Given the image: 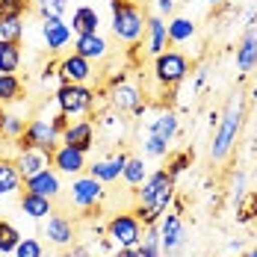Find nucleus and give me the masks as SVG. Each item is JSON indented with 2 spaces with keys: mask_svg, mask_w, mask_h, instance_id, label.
Masks as SVG:
<instances>
[{
  "mask_svg": "<svg viewBox=\"0 0 257 257\" xmlns=\"http://www.w3.org/2000/svg\"><path fill=\"white\" fill-rule=\"evenodd\" d=\"M59 142L68 145V148H77V151H83V154H89V151L98 145V124H95L92 118L68 121V127L62 130Z\"/></svg>",
  "mask_w": 257,
  "mask_h": 257,
  "instance_id": "f8f14e48",
  "label": "nucleus"
},
{
  "mask_svg": "<svg viewBox=\"0 0 257 257\" xmlns=\"http://www.w3.org/2000/svg\"><path fill=\"white\" fill-rule=\"evenodd\" d=\"M106 183H101L98 178H92L89 172H83L77 178H71V189H68V204L80 210V213H89V210H98L101 201L106 198Z\"/></svg>",
  "mask_w": 257,
  "mask_h": 257,
  "instance_id": "6e6552de",
  "label": "nucleus"
},
{
  "mask_svg": "<svg viewBox=\"0 0 257 257\" xmlns=\"http://www.w3.org/2000/svg\"><path fill=\"white\" fill-rule=\"evenodd\" d=\"M169 48H172V42H169L166 18L148 15V24H145V51H148V56H157V53L169 51Z\"/></svg>",
  "mask_w": 257,
  "mask_h": 257,
  "instance_id": "412c9836",
  "label": "nucleus"
},
{
  "mask_svg": "<svg viewBox=\"0 0 257 257\" xmlns=\"http://www.w3.org/2000/svg\"><path fill=\"white\" fill-rule=\"evenodd\" d=\"M145 178H148V163H145V157L130 154L127 163H124V172H121V180L127 183L130 189H139V183Z\"/></svg>",
  "mask_w": 257,
  "mask_h": 257,
  "instance_id": "c85d7f7f",
  "label": "nucleus"
},
{
  "mask_svg": "<svg viewBox=\"0 0 257 257\" xmlns=\"http://www.w3.org/2000/svg\"><path fill=\"white\" fill-rule=\"evenodd\" d=\"M12 257H45V242L39 236H21V242L15 245Z\"/></svg>",
  "mask_w": 257,
  "mask_h": 257,
  "instance_id": "f704fd0d",
  "label": "nucleus"
},
{
  "mask_svg": "<svg viewBox=\"0 0 257 257\" xmlns=\"http://www.w3.org/2000/svg\"><path fill=\"white\" fill-rule=\"evenodd\" d=\"M15 169H18L21 180L33 178V175L51 169V151H42V148H24V151L15 154Z\"/></svg>",
  "mask_w": 257,
  "mask_h": 257,
  "instance_id": "6ab92c4d",
  "label": "nucleus"
},
{
  "mask_svg": "<svg viewBox=\"0 0 257 257\" xmlns=\"http://www.w3.org/2000/svg\"><path fill=\"white\" fill-rule=\"evenodd\" d=\"M109 83H112V86H109L106 101H109V106H112L115 112H121V115H142V112H145L142 89H139L136 83L124 80V74H118V77L109 80Z\"/></svg>",
  "mask_w": 257,
  "mask_h": 257,
  "instance_id": "1a4fd4ad",
  "label": "nucleus"
},
{
  "mask_svg": "<svg viewBox=\"0 0 257 257\" xmlns=\"http://www.w3.org/2000/svg\"><path fill=\"white\" fill-rule=\"evenodd\" d=\"M248 101H251V103H254V106H257V83H254V86H251V92H248Z\"/></svg>",
  "mask_w": 257,
  "mask_h": 257,
  "instance_id": "37998d69",
  "label": "nucleus"
},
{
  "mask_svg": "<svg viewBox=\"0 0 257 257\" xmlns=\"http://www.w3.org/2000/svg\"><path fill=\"white\" fill-rule=\"evenodd\" d=\"M142 233H145V225L133 216V210L130 213H112L106 228H103V236L109 239L112 248H136Z\"/></svg>",
  "mask_w": 257,
  "mask_h": 257,
  "instance_id": "39448f33",
  "label": "nucleus"
},
{
  "mask_svg": "<svg viewBox=\"0 0 257 257\" xmlns=\"http://www.w3.org/2000/svg\"><path fill=\"white\" fill-rule=\"evenodd\" d=\"M24 98V83L18 74H0V106Z\"/></svg>",
  "mask_w": 257,
  "mask_h": 257,
  "instance_id": "c756f323",
  "label": "nucleus"
},
{
  "mask_svg": "<svg viewBox=\"0 0 257 257\" xmlns=\"http://www.w3.org/2000/svg\"><path fill=\"white\" fill-rule=\"evenodd\" d=\"M24 189L27 192H36V195H45V198H51V201H56V198H62V175L56 172V169H45V172H39V175H33V178L24 180Z\"/></svg>",
  "mask_w": 257,
  "mask_h": 257,
  "instance_id": "a211bd4d",
  "label": "nucleus"
},
{
  "mask_svg": "<svg viewBox=\"0 0 257 257\" xmlns=\"http://www.w3.org/2000/svg\"><path fill=\"white\" fill-rule=\"evenodd\" d=\"M127 157L130 154H124V151H115V154H109V157H98V160H92L86 166V172L92 178H98L101 183H115V180L121 178V172H124Z\"/></svg>",
  "mask_w": 257,
  "mask_h": 257,
  "instance_id": "f3484780",
  "label": "nucleus"
},
{
  "mask_svg": "<svg viewBox=\"0 0 257 257\" xmlns=\"http://www.w3.org/2000/svg\"><path fill=\"white\" fill-rule=\"evenodd\" d=\"M192 166V151H178V154L169 157V163H166V172H169V178L178 183V178Z\"/></svg>",
  "mask_w": 257,
  "mask_h": 257,
  "instance_id": "72a5a7b5",
  "label": "nucleus"
},
{
  "mask_svg": "<svg viewBox=\"0 0 257 257\" xmlns=\"http://www.w3.org/2000/svg\"><path fill=\"white\" fill-rule=\"evenodd\" d=\"M18 242H21V231L9 219H0V257H12Z\"/></svg>",
  "mask_w": 257,
  "mask_h": 257,
  "instance_id": "7c9ffc66",
  "label": "nucleus"
},
{
  "mask_svg": "<svg viewBox=\"0 0 257 257\" xmlns=\"http://www.w3.org/2000/svg\"><path fill=\"white\" fill-rule=\"evenodd\" d=\"M242 127H245V95L242 92H233L225 109L219 112V121H216V130H213V142H210V160L219 166L225 163L228 157L233 154L239 136H242Z\"/></svg>",
  "mask_w": 257,
  "mask_h": 257,
  "instance_id": "f03ea898",
  "label": "nucleus"
},
{
  "mask_svg": "<svg viewBox=\"0 0 257 257\" xmlns=\"http://www.w3.org/2000/svg\"><path fill=\"white\" fill-rule=\"evenodd\" d=\"M74 53H80L83 59H89L92 65L103 62L109 56V42L103 39L101 33H86V36H74Z\"/></svg>",
  "mask_w": 257,
  "mask_h": 257,
  "instance_id": "aec40b11",
  "label": "nucleus"
},
{
  "mask_svg": "<svg viewBox=\"0 0 257 257\" xmlns=\"http://www.w3.org/2000/svg\"><path fill=\"white\" fill-rule=\"evenodd\" d=\"M95 89L89 83H59V89L53 92V103L59 112H65L68 118L71 115H86L95 109Z\"/></svg>",
  "mask_w": 257,
  "mask_h": 257,
  "instance_id": "20e7f679",
  "label": "nucleus"
},
{
  "mask_svg": "<svg viewBox=\"0 0 257 257\" xmlns=\"http://www.w3.org/2000/svg\"><path fill=\"white\" fill-rule=\"evenodd\" d=\"M148 12L136 0H109V30L121 45H136L145 36Z\"/></svg>",
  "mask_w": 257,
  "mask_h": 257,
  "instance_id": "7ed1b4c3",
  "label": "nucleus"
},
{
  "mask_svg": "<svg viewBox=\"0 0 257 257\" xmlns=\"http://www.w3.org/2000/svg\"><path fill=\"white\" fill-rule=\"evenodd\" d=\"M92 74H95V65L74 51L59 56V62H56V77L62 83H89Z\"/></svg>",
  "mask_w": 257,
  "mask_h": 257,
  "instance_id": "4468645a",
  "label": "nucleus"
},
{
  "mask_svg": "<svg viewBox=\"0 0 257 257\" xmlns=\"http://www.w3.org/2000/svg\"><path fill=\"white\" fill-rule=\"evenodd\" d=\"M151 6H154V15H160V18L169 21V18L175 15V9H178V0H154Z\"/></svg>",
  "mask_w": 257,
  "mask_h": 257,
  "instance_id": "ea45409f",
  "label": "nucleus"
},
{
  "mask_svg": "<svg viewBox=\"0 0 257 257\" xmlns=\"http://www.w3.org/2000/svg\"><path fill=\"white\" fill-rule=\"evenodd\" d=\"M245 189H248V178H245V172H233L231 186H228V198H231V204H236V201L245 195Z\"/></svg>",
  "mask_w": 257,
  "mask_h": 257,
  "instance_id": "58836bf2",
  "label": "nucleus"
},
{
  "mask_svg": "<svg viewBox=\"0 0 257 257\" xmlns=\"http://www.w3.org/2000/svg\"><path fill=\"white\" fill-rule=\"evenodd\" d=\"M21 42H3L0 39V74H18L21 68Z\"/></svg>",
  "mask_w": 257,
  "mask_h": 257,
  "instance_id": "cd10ccee",
  "label": "nucleus"
},
{
  "mask_svg": "<svg viewBox=\"0 0 257 257\" xmlns=\"http://www.w3.org/2000/svg\"><path fill=\"white\" fill-rule=\"evenodd\" d=\"M21 186H24V180L15 169V160H0V198L15 195Z\"/></svg>",
  "mask_w": 257,
  "mask_h": 257,
  "instance_id": "a878e982",
  "label": "nucleus"
},
{
  "mask_svg": "<svg viewBox=\"0 0 257 257\" xmlns=\"http://www.w3.org/2000/svg\"><path fill=\"white\" fill-rule=\"evenodd\" d=\"M233 62H236L239 77H248V74L257 68V21L254 24H245L242 36H239V42H236Z\"/></svg>",
  "mask_w": 257,
  "mask_h": 257,
  "instance_id": "ddd939ff",
  "label": "nucleus"
},
{
  "mask_svg": "<svg viewBox=\"0 0 257 257\" xmlns=\"http://www.w3.org/2000/svg\"><path fill=\"white\" fill-rule=\"evenodd\" d=\"M56 145H59V130L53 127L51 115H33V118H27L24 133L15 142L18 151H24V148H42V151H51V154Z\"/></svg>",
  "mask_w": 257,
  "mask_h": 257,
  "instance_id": "0eeeda50",
  "label": "nucleus"
},
{
  "mask_svg": "<svg viewBox=\"0 0 257 257\" xmlns=\"http://www.w3.org/2000/svg\"><path fill=\"white\" fill-rule=\"evenodd\" d=\"M189 71H192V62L186 59V53L180 51H163L154 56V80L163 86V89H175L180 86L183 80L189 77Z\"/></svg>",
  "mask_w": 257,
  "mask_h": 257,
  "instance_id": "423d86ee",
  "label": "nucleus"
},
{
  "mask_svg": "<svg viewBox=\"0 0 257 257\" xmlns=\"http://www.w3.org/2000/svg\"><path fill=\"white\" fill-rule=\"evenodd\" d=\"M228 248H231V251H239V248H242V242H239V239H231V242H228Z\"/></svg>",
  "mask_w": 257,
  "mask_h": 257,
  "instance_id": "c03bdc74",
  "label": "nucleus"
},
{
  "mask_svg": "<svg viewBox=\"0 0 257 257\" xmlns=\"http://www.w3.org/2000/svg\"><path fill=\"white\" fill-rule=\"evenodd\" d=\"M157 231H160V248L166 257H178L186 245V225H183V216L175 210H166L163 219L157 222Z\"/></svg>",
  "mask_w": 257,
  "mask_h": 257,
  "instance_id": "9b49d317",
  "label": "nucleus"
},
{
  "mask_svg": "<svg viewBox=\"0 0 257 257\" xmlns=\"http://www.w3.org/2000/svg\"><path fill=\"white\" fill-rule=\"evenodd\" d=\"M0 39L21 42L24 39V18H0Z\"/></svg>",
  "mask_w": 257,
  "mask_h": 257,
  "instance_id": "e433bc0d",
  "label": "nucleus"
},
{
  "mask_svg": "<svg viewBox=\"0 0 257 257\" xmlns=\"http://www.w3.org/2000/svg\"><path fill=\"white\" fill-rule=\"evenodd\" d=\"M145 133H154V136L166 139V142H175L178 133H180V118L172 112V109H163V112H157L154 118L148 121Z\"/></svg>",
  "mask_w": 257,
  "mask_h": 257,
  "instance_id": "b1692460",
  "label": "nucleus"
},
{
  "mask_svg": "<svg viewBox=\"0 0 257 257\" xmlns=\"http://www.w3.org/2000/svg\"><path fill=\"white\" fill-rule=\"evenodd\" d=\"M178 195V183L169 178L166 169H157V172H148V178L139 183L136 189V207H133V216L151 228L163 219L166 210H172V201Z\"/></svg>",
  "mask_w": 257,
  "mask_h": 257,
  "instance_id": "f257e3e1",
  "label": "nucleus"
},
{
  "mask_svg": "<svg viewBox=\"0 0 257 257\" xmlns=\"http://www.w3.org/2000/svg\"><path fill=\"white\" fill-rule=\"evenodd\" d=\"M24 127H27L24 115H15V112H9V109H6V115H3V139L18 142V139H21V133H24Z\"/></svg>",
  "mask_w": 257,
  "mask_h": 257,
  "instance_id": "473e14b6",
  "label": "nucleus"
},
{
  "mask_svg": "<svg viewBox=\"0 0 257 257\" xmlns=\"http://www.w3.org/2000/svg\"><path fill=\"white\" fill-rule=\"evenodd\" d=\"M115 257H139L136 248H115Z\"/></svg>",
  "mask_w": 257,
  "mask_h": 257,
  "instance_id": "79ce46f5",
  "label": "nucleus"
},
{
  "mask_svg": "<svg viewBox=\"0 0 257 257\" xmlns=\"http://www.w3.org/2000/svg\"><path fill=\"white\" fill-rule=\"evenodd\" d=\"M233 222L236 225L257 222V189H245V195L233 204Z\"/></svg>",
  "mask_w": 257,
  "mask_h": 257,
  "instance_id": "bb28decb",
  "label": "nucleus"
},
{
  "mask_svg": "<svg viewBox=\"0 0 257 257\" xmlns=\"http://www.w3.org/2000/svg\"><path fill=\"white\" fill-rule=\"evenodd\" d=\"M169 42L172 45H186V42H192L195 39V33H198V24H195V18H189V15H172L169 21Z\"/></svg>",
  "mask_w": 257,
  "mask_h": 257,
  "instance_id": "393cba45",
  "label": "nucleus"
},
{
  "mask_svg": "<svg viewBox=\"0 0 257 257\" xmlns=\"http://www.w3.org/2000/svg\"><path fill=\"white\" fill-rule=\"evenodd\" d=\"M42 42H45L48 53H62L74 42V33H71L68 21H62V18H42Z\"/></svg>",
  "mask_w": 257,
  "mask_h": 257,
  "instance_id": "dca6fc26",
  "label": "nucleus"
},
{
  "mask_svg": "<svg viewBox=\"0 0 257 257\" xmlns=\"http://www.w3.org/2000/svg\"><path fill=\"white\" fill-rule=\"evenodd\" d=\"M239 3H245V0H239Z\"/></svg>",
  "mask_w": 257,
  "mask_h": 257,
  "instance_id": "09e8293b",
  "label": "nucleus"
},
{
  "mask_svg": "<svg viewBox=\"0 0 257 257\" xmlns=\"http://www.w3.org/2000/svg\"><path fill=\"white\" fill-rule=\"evenodd\" d=\"M56 201H51V198H45V195H36V192H27L18 198V210L24 213L27 219H33V222H45L48 216H51L53 210H56Z\"/></svg>",
  "mask_w": 257,
  "mask_h": 257,
  "instance_id": "5701e85b",
  "label": "nucleus"
},
{
  "mask_svg": "<svg viewBox=\"0 0 257 257\" xmlns=\"http://www.w3.org/2000/svg\"><path fill=\"white\" fill-rule=\"evenodd\" d=\"M51 166L62 175V178H77V175H83L86 172V166H89V160H86V154L83 151H77V148H68V145H56L51 154Z\"/></svg>",
  "mask_w": 257,
  "mask_h": 257,
  "instance_id": "2eb2a0df",
  "label": "nucleus"
},
{
  "mask_svg": "<svg viewBox=\"0 0 257 257\" xmlns=\"http://www.w3.org/2000/svg\"><path fill=\"white\" fill-rule=\"evenodd\" d=\"M59 257H92V248L89 245H80V242H74L71 248H62V254Z\"/></svg>",
  "mask_w": 257,
  "mask_h": 257,
  "instance_id": "a19ab883",
  "label": "nucleus"
},
{
  "mask_svg": "<svg viewBox=\"0 0 257 257\" xmlns=\"http://www.w3.org/2000/svg\"><path fill=\"white\" fill-rule=\"evenodd\" d=\"M71 33L74 36H86V33H101V12L92 6V3H80L71 9Z\"/></svg>",
  "mask_w": 257,
  "mask_h": 257,
  "instance_id": "4be33fe9",
  "label": "nucleus"
},
{
  "mask_svg": "<svg viewBox=\"0 0 257 257\" xmlns=\"http://www.w3.org/2000/svg\"><path fill=\"white\" fill-rule=\"evenodd\" d=\"M42 242H48L53 248H71L74 242H77V222L71 219V216H65V213H56L53 210L51 216L42 222Z\"/></svg>",
  "mask_w": 257,
  "mask_h": 257,
  "instance_id": "9d476101",
  "label": "nucleus"
},
{
  "mask_svg": "<svg viewBox=\"0 0 257 257\" xmlns=\"http://www.w3.org/2000/svg\"><path fill=\"white\" fill-rule=\"evenodd\" d=\"M239 257H257V248H245V251H242Z\"/></svg>",
  "mask_w": 257,
  "mask_h": 257,
  "instance_id": "a18cd8bd",
  "label": "nucleus"
},
{
  "mask_svg": "<svg viewBox=\"0 0 257 257\" xmlns=\"http://www.w3.org/2000/svg\"><path fill=\"white\" fill-rule=\"evenodd\" d=\"M207 6H225V0H204Z\"/></svg>",
  "mask_w": 257,
  "mask_h": 257,
  "instance_id": "de8ad7c7",
  "label": "nucleus"
},
{
  "mask_svg": "<svg viewBox=\"0 0 257 257\" xmlns=\"http://www.w3.org/2000/svg\"><path fill=\"white\" fill-rule=\"evenodd\" d=\"M169 148H172V142H166V139H160V136H154V133H145L142 136V154L145 157H166L169 154Z\"/></svg>",
  "mask_w": 257,
  "mask_h": 257,
  "instance_id": "c9c22d12",
  "label": "nucleus"
},
{
  "mask_svg": "<svg viewBox=\"0 0 257 257\" xmlns=\"http://www.w3.org/2000/svg\"><path fill=\"white\" fill-rule=\"evenodd\" d=\"M3 115H6V109L0 106V139H3Z\"/></svg>",
  "mask_w": 257,
  "mask_h": 257,
  "instance_id": "49530a36",
  "label": "nucleus"
},
{
  "mask_svg": "<svg viewBox=\"0 0 257 257\" xmlns=\"http://www.w3.org/2000/svg\"><path fill=\"white\" fill-rule=\"evenodd\" d=\"M33 12V0H0V18H24Z\"/></svg>",
  "mask_w": 257,
  "mask_h": 257,
  "instance_id": "4c0bfd02",
  "label": "nucleus"
},
{
  "mask_svg": "<svg viewBox=\"0 0 257 257\" xmlns=\"http://www.w3.org/2000/svg\"><path fill=\"white\" fill-rule=\"evenodd\" d=\"M136 254H139V257H163V248H160V231H157V225L145 228L142 239H139V245H136Z\"/></svg>",
  "mask_w": 257,
  "mask_h": 257,
  "instance_id": "2f4dec72",
  "label": "nucleus"
}]
</instances>
